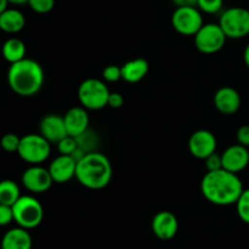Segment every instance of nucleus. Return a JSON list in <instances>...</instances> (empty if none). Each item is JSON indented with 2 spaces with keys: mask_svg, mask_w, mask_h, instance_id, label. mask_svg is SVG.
<instances>
[{
  "mask_svg": "<svg viewBox=\"0 0 249 249\" xmlns=\"http://www.w3.org/2000/svg\"><path fill=\"white\" fill-rule=\"evenodd\" d=\"M243 190V184L238 175L223 168L207 172L201 181L202 195L207 201L215 206L236 204Z\"/></svg>",
  "mask_w": 249,
  "mask_h": 249,
  "instance_id": "f257e3e1",
  "label": "nucleus"
},
{
  "mask_svg": "<svg viewBox=\"0 0 249 249\" xmlns=\"http://www.w3.org/2000/svg\"><path fill=\"white\" fill-rule=\"evenodd\" d=\"M45 75L40 63L32 58H23L11 63L7 71V84L15 94L23 97L34 96L44 85Z\"/></svg>",
  "mask_w": 249,
  "mask_h": 249,
  "instance_id": "f03ea898",
  "label": "nucleus"
},
{
  "mask_svg": "<svg viewBox=\"0 0 249 249\" xmlns=\"http://www.w3.org/2000/svg\"><path fill=\"white\" fill-rule=\"evenodd\" d=\"M112 164L108 158L99 151L89 152L77 162L75 179L89 190H102L112 180Z\"/></svg>",
  "mask_w": 249,
  "mask_h": 249,
  "instance_id": "7ed1b4c3",
  "label": "nucleus"
},
{
  "mask_svg": "<svg viewBox=\"0 0 249 249\" xmlns=\"http://www.w3.org/2000/svg\"><path fill=\"white\" fill-rule=\"evenodd\" d=\"M14 221L26 230H32L40 225L44 218V208L40 202L33 196H21L12 206Z\"/></svg>",
  "mask_w": 249,
  "mask_h": 249,
  "instance_id": "20e7f679",
  "label": "nucleus"
},
{
  "mask_svg": "<svg viewBox=\"0 0 249 249\" xmlns=\"http://www.w3.org/2000/svg\"><path fill=\"white\" fill-rule=\"evenodd\" d=\"M109 90L104 80L89 78L80 83L78 88V100L88 111H99L107 106Z\"/></svg>",
  "mask_w": 249,
  "mask_h": 249,
  "instance_id": "39448f33",
  "label": "nucleus"
},
{
  "mask_svg": "<svg viewBox=\"0 0 249 249\" xmlns=\"http://www.w3.org/2000/svg\"><path fill=\"white\" fill-rule=\"evenodd\" d=\"M17 153L31 165L41 164L50 156L51 143L41 134H27L21 138Z\"/></svg>",
  "mask_w": 249,
  "mask_h": 249,
  "instance_id": "423d86ee",
  "label": "nucleus"
},
{
  "mask_svg": "<svg viewBox=\"0 0 249 249\" xmlns=\"http://www.w3.org/2000/svg\"><path fill=\"white\" fill-rule=\"evenodd\" d=\"M219 24L228 39H242L249 36V10L233 6L221 12Z\"/></svg>",
  "mask_w": 249,
  "mask_h": 249,
  "instance_id": "0eeeda50",
  "label": "nucleus"
},
{
  "mask_svg": "<svg viewBox=\"0 0 249 249\" xmlns=\"http://www.w3.org/2000/svg\"><path fill=\"white\" fill-rule=\"evenodd\" d=\"M194 38L197 50L206 55H212L224 48L228 36L219 23H204Z\"/></svg>",
  "mask_w": 249,
  "mask_h": 249,
  "instance_id": "6e6552de",
  "label": "nucleus"
},
{
  "mask_svg": "<svg viewBox=\"0 0 249 249\" xmlns=\"http://www.w3.org/2000/svg\"><path fill=\"white\" fill-rule=\"evenodd\" d=\"M202 11L197 6L177 7L172 15V26L181 36H194L203 26Z\"/></svg>",
  "mask_w": 249,
  "mask_h": 249,
  "instance_id": "1a4fd4ad",
  "label": "nucleus"
},
{
  "mask_svg": "<svg viewBox=\"0 0 249 249\" xmlns=\"http://www.w3.org/2000/svg\"><path fill=\"white\" fill-rule=\"evenodd\" d=\"M22 185L32 194H44L53 186V180L50 172L40 164H34L27 168L22 174Z\"/></svg>",
  "mask_w": 249,
  "mask_h": 249,
  "instance_id": "9d476101",
  "label": "nucleus"
},
{
  "mask_svg": "<svg viewBox=\"0 0 249 249\" xmlns=\"http://www.w3.org/2000/svg\"><path fill=\"white\" fill-rule=\"evenodd\" d=\"M216 138L207 129L196 130L189 139V151L194 157L206 160L209 155L216 152Z\"/></svg>",
  "mask_w": 249,
  "mask_h": 249,
  "instance_id": "9b49d317",
  "label": "nucleus"
},
{
  "mask_svg": "<svg viewBox=\"0 0 249 249\" xmlns=\"http://www.w3.org/2000/svg\"><path fill=\"white\" fill-rule=\"evenodd\" d=\"M221 163H223V169L238 174L249 165L248 147H245L240 143L229 146L221 153Z\"/></svg>",
  "mask_w": 249,
  "mask_h": 249,
  "instance_id": "f8f14e48",
  "label": "nucleus"
},
{
  "mask_svg": "<svg viewBox=\"0 0 249 249\" xmlns=\"http://www.w3.org/2000/svg\"><path fill=\"white\" fill-rule=\"evenodd\" d=\"M151 228L156 237L162 241H169L177 236L179 230V221L172 212L162 211L153 216Z\"/></svg>",
  "mask_w": 249,
  "mask_h": 249,
  "instance_id": "ddd939ff",
  "label": "nucleus"
},
{
  "mask_svg": "<svg viewBox=\"0 0 249 249\" xmlns=\"http://www.w3.org/2000/svg\"><path fill=\"white\" fill-rule=\"evenodd\" d=\"M48 169L53 182L66 184V182L71 181L73 178H75L77 160L72 156L60 155L50 163Z\"/></svg>",
  "mask_w": 249,
  "mask_h": 249,
  "instance_id": "4468645a",
  "label": "nucleus"
},
{
  "mask_svg": "<svg viewBox=\"0 0 249 249\" xmlns=\"http://www.w3.org/2000/svg\"><path fill=\"white\" fill-rule=\"evenodd\" d=\"M39 134H41L50 143H57L61 139L68 135L63 117L55 113L46 114L39 123Z\"/></svg>",
  "mask_w": 249,
  "mask_h": 249,
  "instance_id": "2eb2a0df",
  "label": "nucleus"
},
{
  "mask_svg": "<svg viewBox=\"0 0 249 249\" xmlns=\"http://www.w3.org/2000/svg\"><path fill=\"white\" fill-rule=\"evenodd\" d=\"M63 121H65L67 134L74 138H78L89 129V113H88V109L83 106L72 107L68 109L63 116Z\"/></svg>",
  "mask_w": 249,
  "mask_h": 249,
  "instance_id": "dca6fc26",
  "label": "nucleus"
},
{
  "mask_svg": "<svg viewBox=\"0 0 249 249\" xmlns=\"http://www.w3.org/2000/svg\"><path fill=\"white\" fill-rule=\"evenodd\" d=\"M214 106L220 113L231 116L241 107V95L231 87H223L216 90L214 95Z\"/></svg>",
  "mask_w": 249,
  "mask_h": 249,
  "instance_id": "f3484780",
  "label": "nucleus"
},
{
  "mask_svg": "<svg viewBox=\"0 0 249 249\" xmlns=\"http://www.w3.org/2000/svg\"><path fill=\"white\" fill-rule=\"evenodd\" d=\"M33 241L28 230L23 228H14L7 231L1 240V249H32Z\"/></svg>",
  "mask_w": 249,
  "mask_h": 249,
  "instance_id": "a211bd4d",
  "label": "nucleus"
},
{
  "mask_svg": "<svg viewBox=\"0 0 249 249\" xmlns=\"http://www.w3.org/2000/svg\"><path fill=\"white\" fill-rule=\"evenodd\" d=\"M121 68L122 79L125 80L126 83H130V84L141 82L147 75L148 71H150L148 62L142 57H138L128 61Z\"/></svg>",
  "mask_w": 249,
  "mask_h": 249,
  "instance_id": "6ab92c4d",
  "label": "nucleus"
},
{
  "mask_svg": "<svg viewBox=\"0 0 249 249\" xmlns=\"http://www.w3.org/2000/svg\"><path fill=\"white\" fill-rule=\"evenodd\" d=\"M26 26V17L19 10L9 9L0 14V29L5 33L16 34Z\"/></svg>",
  "mask_w": 249,
  "mask_h": 249,
  "instance_id": "aec40b11",
  "label": "nucleus"
},
{
  "mask_svg": "<svg viewBox=\"0 0 249 249\" xmlns=\"http://www.w3.org/2000/svg\"><path fill=\"white\" fill-rule=\"evenodd\" d=\"M26 45L18 38H10L2 44V57L11 65L26 58Z\"/></svg>",
  "mask_w": 249,
  "mask_h": 249,
  "instance_id": "412c9836",
  "label": "nucleus"
},
{
  "mask_svg": "<svg viewBox=\"0 0 249 249\" xmlns=\"http://www.w3.org/2000/svg\"><path fill=\"white\" fill-rule=\"evenodd\" d=\"M19 197L21 191L14 180L6 179L0 181V204L12 207Z\"/></svg>",
  "mask_w": 249,
  "mask_h": 249,
  "instance_id": "4be33fe9",
  "label": "nucleus"
},
{
  "mask_svg": "<svg viewBox=\"0 0 249 249\" xmlns=\"http://www.w3.org/2000/svg\"><path fill=\"white\" fill-rule=\"evenodd\" d=\"M75 139H77L78 146H79L82 150H84L87 153L96 151V146H97V142H99V139H97L96 134H95L94 131L90 130V129H88L87 131H84L82 135H79Z\"/></svg>",
  "mask_w": 249,
  "mask_h": 249,
  "instance_id": "5701e85b",
  "label": "nucleus"
},
{
  "mask_svg": "<svg viewBox=\"0 0 249 249\" xmlns=\"http://www.w3.org/2000/svg\"><path fill=\"white\" fill-rule=\"evenodd\" d=\"M236 212L243 223L249 224V189L243 190L240 198L236 202Z\"/></svg>",
  "mask_w": 249,
  "mask_h": 249,
  "instance_id": "b1692460",
  "label": "nucleus"
},
{
  "mask_svg": "<svg viewBox=\"0 0 249 249\" xmlns=\"http://www.w3.org/2000/svg\"><path fill=\"white\" fill-rule=\"evenodd\" d=\"M56 145H57V150L60 152V155L66 156H72L74 153V151L78 148L77 139L71 135H67L63 139H61Z\"/></svg>",
  "mask_w": 249,
  "mask_h": 249,
  "instance_id": "393cba45",
  "label": "nucleus"
},
{
  "mask_svg": "<svg viewBox=\"0 0 249 249\" xmlns=\"http://www.w3.org/2000/svg\"><path fill=\"white\" fill-rule=\"evenodd\" d=\"M224 6V0H198L197 7L204 14H218Z\"/></svg>",
  "mask_w": 249,
  "mask_h": 249,
  "instance_id": "a878e982",
  "label": "nucleus"
},
{
  "mask_svg": "<svg viewBox=\"0 0 249 249\" xmlns=\"http://www.w3.org/2000/svg\"><path fill=\"white\" fill-rule=\"evenodd\" d=\"M19 141H21V138L16 135L14 133H7L5 134L4 136L0 140V146L4 151L6 152H17L19 146Z\"/></svg>",
  "mask_w": 249,
  "mask_h": 249,
  "instance_id": "bb28decb",
  "label": "nucleus"
},
{
  "mask_svg": "<svg viewBox=\"0 0 249 249\" xmlns=\"http://www.w3.org/2000/svg\"><path fill=\"white\" fill-rule=\"evenodd\" d=\"M28 5L36 14H48L55 6V0H29Z\"/></svg>",
  "mask_w": 249,
  "mask_h": 249,
  "instance_id": "cd10ccee",
  "label": "nucleus"
},
{
  "mask_svg": "<svg viewBox=\"0 0 249 249\" xmlns=\"http://www.w3.org/2000/svg\"><path fill=\"white\" fill-rule=\"evenodd\" d=\"M102 78L107 83H116L122 79V68L116 65H109L102 71Z\"/></svg>",
  "mask_w": 249,
  "mask_h": 249,
  "instance_id": "c85d7f7f",
  "label": "nucleus"
},
{
  "mask_svg": "<svg viewBox=\"0 0 249 249\" xmlns=\"http://www.w3.org/2000/svg\"><path fill=\"white\" fill-rule=\"evenodd\" d=\"M204 164H206L207 172H214V170H219L223 168V163H221V155L214 152L209 155L208 157L204 160Z\"/></svg>",
  "mask_w": 249,
  "mask_h": 249,
  "instance_id": "c756f323",
  "label": "nucleus"
},
{
  "mask_svg": "<svg viewBox=\"0 0 249 249\" xmlns=\"http://www.w3.org/2000/svg\"><path fill=\"white\" fill-rule=\"evenodd\" d=\"M14 221L12 207L0 204V226H7Z\"/></svg>",
  "mask_w": 249,
  "mask_h": 249,
  "instance_id": "7c9ffc66",
  "label": "nucleus"
},
{
  "mask_svg": "<svg viewBox=\"0 0 249 249\" xmlns=\"http://www.w3.org/2000/svg\"><path fill=\"white\" fill-rule=\"evenodd\" d=\"M236 139L240 145L245 146L249 148V125H242L238 128L237 133H236Z\"/></svg>",
  "mask_w": 249,
  "mask_h": 249,
  "instance_id": "2f4dec72",
  "label": "nucleus"
},
{
  "mask_svg": "<svg viewBox=\"0 0 249 249\" xmlns=\"http://www.w3.org/2000/svg\"><path fill=\"white\" fill-rule=\"evenodd\" d=\"M124 104V97L121 92H109L107 106L111 108H121Z\"/></svg>",
  "mask_w": 249,
  "mask_h": 249,
  "instance_id": "473e14b6",
  "label": "nucleus"
},
{
  "mask_svg": "<svg viewBox=\"0 0 249 249\" xmlns=\"http://www.w3.org/2000/svg\"><path fill=\"white\" fill-rule=\"evenodd\" d=\"M172 1L177 7H182V6H197V1H198V0H172Z\"/></svg>",
  "mask_w": 249,
  "mask_h": 249,
  "instance_id": "72a5a7b5",
  "label": "nucleus"
},
{
  "mask_svg": "<svg viewBox=\"0 0 249 249\" xmlns=\"http://www.w3.org/2000/svg\"><path fill=\"white\" fill-rule=\"evenodd\" d=\"M243 61H245L246 66L249 68V43L245 48V51H243Z\"/></svg>",
  "mask_w": 249,
  "mask_h": 249,
  "instance_id": "f704fd0d",
  "label": "nucleus"
},
{
  "mask_svg": "<svg viewBox=\"0 0 249 249\" xmlns=\"http://www.w3.org/2000/svg\"><path fill=\"white\" fill-rule=\"evenodd\" d=\"M7 5H9V0H0V14L7 9Z\"/></svg>",
  "mask_w": 249,
  "mask_h": 249,
  "instance_id": "c9c22d12",
  "label": "nucleus"
},
{
  "mask_svg": "<svg viewBox=\"0 0 249 249\" xmlns=\"http://www.w3.org/2000/svg\"><path fill=\"white\" fill-rule=\"evenodd\" d=\"M29 0H9V4L12 5H24L28 4Z\"/></svg>",
  "mask_w": 249,
  "mask_h": 249,
  "instance_id": "e433bc0d",
  "label": "nucleus"
},
{
  "mask_svg": "<svg viewBox=\"0 0 249 249\" xmlns=\"http://www.w3.org/2000/svg\"><path fill=\"white\" fill-rule=\"evenodd\" d=\"M0 249H1V247H0Z\"/></svg>",
  "mask_w": 249,
  "mask_h": 249,
  "instance_id": "4c0bfd02",
  "label": "nucleus"
}]
</instances>
